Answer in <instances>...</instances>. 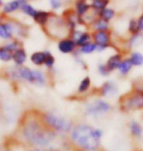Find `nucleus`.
<instances>
[{
  "label": "nucleus",
  "mask_w": 143,
  "mask_h": 151,
  "mask_svg": "<svg viewBox=\"0 0 143 151\" xmlns=\"http://www.w3.org/2000/svg\"><path fill=\"white\" fill-rule=\"evenodd\" d=\"M18 135L23 143L33 149H51L60 139L55 132L42 122L39 111H28L18 127Z\"/></svg>",
  "instance_id": "obj_1"
},
{
  "label": "nucleus",
  "mask_w": 143,
  "mask_h": 151,
  "mask_svg": "<svg viewBox=\"0 0 143 151\" xmlns=\"http://www.w3.org/2000/svg\"><path fill=\"white\" fill-rule=\"evenodd\" d=\"M103 131L86 123L75 124L68 135L69 145L78 151H101Z\"/></svg>",
  "instance_id": "obj_2"
},
{
  "label": "nucleus",
  "mask_w": 143,
  "mask_h": 151,
  "mask_svg": "<svg viewBox=\"0 0 143 151\" xmlns=\"http://www.w3.org/2000/svg\"><path fill=\"white\" fill-rule=\"evenodd\" d=\"M39 114L42 122L61 137L69 135L75 124L71 118L52 110L39 111Z\"/></svg>",
  "instance_id": "obj_3"
},
{
  "label": "nucleus",
  "mask_w": 143,
  "mask_h": 151,
  "mask_svg": "<svg viewBox=\"0 0 143 151\" xmlns=\"http://www.w3.org/2000/svg\"><path fill=\"white\" fill-rule=\"evenodd\" d=\"M42 29L45 32V35H48L51 39L57 41L59 39L69 37L70 35V29L64 18L61 15H58L52 11H51V16L46 26L43 27Z\"/></svg>",
  "instance_id": "obj_4"
},
{
  "label": "nucleus",
  "mask_w": 143,
  "mask_h": 151,
  "mask_svg": "<svg viewBox=\"0 0 143 151\" xmlns=\"http://www.w3.org/2000/svg\"><path fill=\"white\" fill-rule=\"evenodd\" d=\"M114 107L106 99L95 97L84 105L83 114L86 118L93 120H101L110 115Z\"/></svg>",
  "instance_id": "obj_5"
},
{
  "label": "nucleus",
  "mask_w": 143,
  "mask_h": 151,
  "mask_svg": "<svg viewBox=\"0 0 143 151\" xmlns=\"http://www.w3.org/2000/svg\"><path fill=\"white\" fill-rule=\"evenodd\" d=\"M119 110L124 114H130L143 110V94L130 89L121 95L118 100Z\"/></svg>",
  "instance_id": "obj_6"
},
{
  "label": "nucleus",
  "mask_w": 143,
  "mask_h": 151,
  "mask_svg": "<svg viewBox=\"0 0 143 151\" xmlns=\"http://www.w3.org/2000/svg\"><path fill=\"white\" fill-rule=\"evenodd\" d=\"M92 42L96 45L97 52H102L113 46V35L110 32H91Z\"/></svg>",
  "instance_id": "obj_7"
},
{
  "label": "nucleus",
  "mask_w": 143,
  "mask_h": 151,
  "mask_svg": "<svg viewBox=\"0 0 143 151\" xmlns=\"http://www.w3.org/2000/svg\"><path fill=\"white\" fill-rule=\"evenodd\" d=\"M96 93L98 97L103 99L114 97L119 93V86L115 81L107 80L96 89Z\"/></svg>",
  "instance_id": "obj_8"
},
{
  "label": "nucleus",
  "mask_w": 143,
  "mask_h": 151,
  "mask_svg": "<svg viewBox=\"0 0 143 151\" xmlns=\"http://www.w3.org/2000/svg\"><path fill=\"white\" fill-rule=\"evenodd\" d=\"M57 49L62 54H66V55L72 54L73 55L75 51L78 49V47L75 45V42L71 37H67L57 41Z\"/></svg>",
  "instance_id": "obj_9"
},
{
  "label": "nucleus",
  "mask_w": 143,
  "mask_h": 151,
  "mask_svg": "<svg viewBox=\"0 0 143 151\" xmlns=\"http://www.w3.org/2000/svg\"><path fill=\"white\" fill-rule=\"evenodd\" d=\"M15 37V25L11 21L0 24V38L3 40H12Z\"/></svg>",
  "instance_id": "obj_10"
},
{
  "label": "nucleus",
  "mask_w": 143,
  "mask_h": 151,
  "mask_svg": "<svg viewBox=\"0 0 143 151\" xmlns=\"http://www.w3.org/2000/svg\"><path fill=\"white\" fill-rule=\"evenodd\" d=\"M123 59H124V53L121 51H119V52H116L114 54H112L111 56H109L107 61L105 62L109 72L113 73L115 71H118Z\"/></svg>",
  "instance_id": "obj_11"
},
{
  "label": "nucleus",
  "mask_w": 143,
  "mask_h": 151,
  "mask_svg": "<svg viewBox=\"0 0 143 151\" xmlns=\"http://www.w3.org/2000/svg\"><path fill=\"white\" fill-rule=\"evenodd\" d=\"M73 8H74V11L75 15H77V17L81 18L90 11L91 6L86 0H78V1H75Z\"/></svg>",
  "instance_id": "obj_12"
},
{
  "label": "nucleus",
  "mask_w": 143,
  "mask_h": 151,
  "mask_svg": "<svg viewBox=\"0 0 143 151\" xmlns=\"http://www.w3.org/2000/svg\"><path fill=\"white\" fill-rule=\"evenodd\" d=\"M27 60H28V53H27V51L24 47H20L19 49H17L15 52H13L12 61L14 62L16 67L24 66L27 62Z\"/></svg>",
  "instance_id": "obj_13"
},
{
  "label": "nucleus",
  "mask_w": 143,
  "mask_h": 151,
  "mask_svg": "<svg viewBox=\"0 0 143 151\" xmlns=\"http://www.w3.org/2000/svg\"><path fill=\"white\" fill-rule=\"evenodd\" d=\"M129 129L130 135L134 139H141L143 137V126L138 121L130 120V122L129 123Z\"/></svg>",
  "instance_id": "obj_14"
},
{
  "label": "nucleus",
  "mask_w": 143,
  "mask_h": 151,
  "mask_svg": "<svg viewBox=\"0 0 143 151\" xmlns=\"http://www.w3.org/2000/svg\"><path fill=\"white\" fill-rule=\"evenodd\" d=\"M143 43V32H138L137 35H129V37L126 40V49L132 52L134 48H137L138 46Z\"/></svg>",
  "instance_id": "obj_15"
},
{
  "label": "nucleus",
  "mask_w": 143,
  "mask_h": 151,
  "mask_svg": "<svg viewBox=\"0 0 143 151\" xmlns=\"http://www.w3.org/2000/svg\"><path fill=\"white\" fill-rule=\"evenodd\" d=\"M24 1L25 0H12V1L4 3L2 6V13L5 15H9L21 10V6H22Z\"/></svg>",
  "instance_id": "obj_16"
},
{
  "label": "nucleus",
  "mask_w": 143,
  "mask_h": 151,
  "mask_svg": "<svg viewBox=\"0 0 143 151\" xmlns=\"http://www.w3.org/2000/svg\"><path fill=\"white\" fill-rule=\"evenodd\" d=\"M51 16V11H44V10H37L34 15V17L32 18V20L37 24L38 26L41 27V29L43 27L46 26V24L49 20Z\"/></svg>",
  "instance_id": "obj_17"
},
{
  "label": "nucleus",
  "mask_w": 143,
  "mask_h": 151,
  "mask_svg": "<svg viewBox=\"0 0 143 151\" xmlns=\"http://www.w3.org/2000/svg\"><path fill=\"white\" fill-rule=\"evenodd\" d=\"M91 86H92V81H91V78L89 76H86L83 80L80 81L77 88V93L78 95H84L86 94L88 91H90Z\"/></svg>",
  "instance_id": "obj_18"
},
{
  "label": "nucleus",
  "mask_w": 143,
  "mask_h": 151,
  "mask_svg": "<svg viewBox=\"0 0 143 151\" xmlns=\"http://www.w3.org/2000/svg\"><path fill=\"white\" fill-rule=\"evenodd\" d=\"M89 29H91V32H110L111 26H110V23L98 18V19H96L95 22L90 26Z\"/></svg>",
  "instance_id": "obj_19"
},
{
  "label": "nucleus",
  "mask_w": 143,
  "mask_h": 151,
  "mask_svg": "<svg viewBox=\"0 0 143 151\" xmlns=\"http://www.w3.org/2000/svg\"><path fill=\"white\" fill-rule=\"evenodd\" d=\"M29 60L32 65L36 66V67H42V66H44L45 52L44 51H35V52L32 53Z\"/></svg>",
  "instance_id": "obj_20"
},
{
  "label": "nucleus",
  "mask_w": 143,
  "mask_h": 151,
  "mask_svg": "<svg viewBox=\"0 0 143 151\" xmlns=\"http://www.w3.org/2000/svg\"><path fill=\"white\" fill-rule=\"evenodd\" d=\"M133 69V66L132 64V62H130V60L129 59V57H126V58L123 59V61H121L120 67L118 69V72L119 74L121 76H123V77H126V76H129L130 72L132 71Z\"/></svg>",
  "instance_id": "obj_21"
},
{
  "label": "nucleus",
  "mask_w": 143,
  "mask_h": 151,
  "mask_svg": "<svg viewBox=\"0 0 143 151\" xmlns=\"http://www.w3.org/2000/svg\"><path fill=\"white\" fill-rule=\"evenodd\" d=\"M116 16H117V11H116L114 8H111V7H107V8H105L104 10L98 12L99 19L104 20L108 23H110L112 20H114Z\"/></svg>",
  "instance_id": "obj_22"
},
{
  "label": "nucleus",
  "mask_w": 143,
  "mask_h": 151,
  "mask_svg": "<svg viewBox=\"0 0 143 151\" xmlns=\"http://www.w3.org/2000/svg\"><path fill=\"white\" fill-rule=\"evenodd\" d=\"M129 59L130 60L133 67H141L143 66V53L137 50H133L129 52Z\"/></svg>",
  "instance_id": "obj_23"
},
{
  "label": "nucleus",
  "mask_w": 143,
  "mask_h": 151,
  "mask_svg": "<svg viewBox=\"0 0 143 151\" xmlns=\"http://www.w3.org/2000/svg\"><path fill=\"white\" fill-rule=\"evenodd\" d=\"M91 41H92V37H91V32L89 31H83L80 34V37L75 40V45H77L78 48L83 46V45L89 43Z\"/></svg>",
  "instance_id": "obj_24"
},
{
  "label": "nucleus",
  "mask_w": 143,
  "mask_h": 151,
  "mask_svg": "<svg viewBox=\"0 0 143 151\" xmlns=\"http://www.w3.org/2000/svg\"><path fill=\"white\" fill-rule=\"evenodd\" d=\"M45 52V61H44V67L49 72L54 71V66H55V56L50 50H44Z\"/></svg>",
  "instance_id": "obj_25"
},
{
  "label": "nucleus",
  "mask_w": 143,
  "mask_h": 151,
  "mask_svg": "<svg viewBox=\"0 0 143 151\" xmlns=\"http://www.w3.org/2000/svg\"><path fill=\"white\" fill-rule=\"evenodd\" d=\"M89 4L94 11L100 12V11L104 10L105 8L109 7L110 1H109V0H92Z\"/></svg>",
  "instance_id": "obj_26"
},
{
  "label": "nucleus",
  "mask_w": 143,
  "mask_h": 151,
  "mask_svg": "<svg viewBox=\"0 0 143 151\" xmlns=\"http://www.w3.org/2000/svg\"><path fill=\"white\" fill-rule=\"evenodd\" d=\"M24 14L27 15L28 17H30V18H33L34 17V15L36 13V11H37V9H35L32 4H29V1H24V3L21 6V10Z\"/></svg>",
  "instance_id": "obj_27"
},
{
  "label": "nucleus",
  "mask_w": 143,
  "mask_h": 151,
  "mask_svg": "<svg viewBox=\"0 0 143 151\" xmlns=\"http://www.w3.org/2000/svg\"><path fill=\"white\" fill-rule=\"evenodd\" d=\"M78 52L80 53L81 56L83 55H90V54L96 52L97 47H96V45L91 41V42H89V43H87L86 45H83V46L78 48Z\"/></svg>",
  "instance_id": "obj_28"
},
{
  "label": "nucleus",
  "mask_w": 143,
  "mask_h": 151,
  "mask_svg": "<svg viewBox=\"0 0 143 151\" xmlns=\"http://www.w3.org/2000/svg\"><path fill=\"white\" fill-rule=\"evenodd\" d=\"M127 31H129V35H137L139 32V28H138V23H137V19L136 18H130L129 21V25H127Z\"/></svg>",
  "instance_id": "obj_29"
},
{
  "label": "nucleus",
  "mask_w": 143,
  "mask_h": 151,
  "mask_svg": "<svg viewBox=\"0 0 143 151\" xmlns=\"http://www.w3.org/2000/svg\"><path fill=\"white\" fill-rule=\"evenodd\" d=\"M12 55H13V53L9 51L4 45H0V60L2 62L8 63L12 61Z\"/></svg>",
  "instance_id": "obj_30"
},
{
  "label": "nucleus",
  "mask_w": 143,
  "mask_h": 151,
  "mask_svg": "<svg viewBox=\"0 0 143 151\" xmlns=\"http://www.w3.org/2000/svg\"><path fill=\"white\" fill-rule=\"evenodd\" d=\"M97 72H98V74L101 76V77H108V76H110V72H109L107 66H106L105 63H99L98 65H97Z\"/></svg>",
  "instance_id": "obj_31"
},
{
  "label": "nucleus",
  "mask_w": 143,
  "mask_h": 151,
  "mask_svg": "<svg viewBox=\"0 0 143 151\" xmlns=\"http://www.w3.org/2000/svg\"><path fill=\"white\" fill-rule=\"evenodd\" d=\"M49 5L51 9H52V12H54V11L60 10V9L63 7V2L60 1V0H50Z\"/></svg>",
  "instance_id": "obj_32"
},
{
  "label": "nucleus",
  "mask_w": 143,
  "mask_h": 151,
  "mask_svg": "<svg viewBox=\"0 0 143 151\" xmlns=\"http://www.w3.org/2000/svg\"><path fill=\"white\" fill-rule=\"evenodd\" d=\"M137 23H138L139 32H143V12L138 16V18H137Z\"/></svg>",
  "instance_id": "obj_33"
},
{
  "label": "nucleus",
  "mask_w": 143,
  "mask_h": 151,
  "mask_svg": "<svg viewBox=\"0 0 143 151\" xmlns=\"http://www.w3.org/2000/svg\"><path fill=\"white\" fill-rule=\"evenodd\" d=\"M30 151H60V150L56 148H51V149H32Z\"/></svg>",
  "instance_id": "obj_34"
},
{
  "label": "nucleus",
  "mask_w": 143,
  "mask_h": 151,
  "mask_svg": "<svg viewBox=\"0 0 143 151\" xmlns=\"http://www.w3.org/2000/svg\"><path fill=\"white\" fill-rule=\"evenodd\" d=\"M3 121V111L1 110V108H0V123H1Z\"/></svg>",
  "instance_id": "obj_35"
},
{
  "label": "nucleus",
  "mask_w": 143,
  "mask_h": 151,
  "mask_svg": "<svg viewBox=\"0 0 143 151\" xmlns=\"http://www.w3.org/2000/svg\"><path fill=\"white\" fill-rule=\"evenodd\" d=\"M3 22V18H2V15L0 14V24H1Z\"/></svg>",
  "instance_id": "obj_36"
},
{
  "label": "nucleus",
  "mask_w": 143,
  "mask_h": 151,
  "mask_svg": "<svg viewBox=\"0 0 143 151\" xmlns=\"http://www.w3.org/2000/svg\"><path fill=\"white\" fill-rule=\"evenodd\" d=\"M0 151H10V150L7 148H3V149H0Z\"/></svg>",
  "instance_id": "obj_37"
},
{
  "label": "nucleus",
  "mask_w": 143,
  "mask_h": 151,
  "mask_svg": "<svg viewBox=\"0 0 143 151\" xmlns=\"http://www.w3.org/2000/svg\"><path fill=\"white\" fill-rule=\"evenodd\" d=\"M3 4H4V3H3V1H2V0H0V7H1V6H3Z\"/></svg>",
  "instance_id": "obj_38"
},
{
  "label": "nucleus",
  "mask_w": 143,
  "mask_h": 151,
  "mask_svg": "<svg viewBox=\"0 0 143 151\" xmlns=\"http://www.w3.org/2000/svg\"><path fill=\"white\" fill-rule=\"evenodd\" d=\"M101 151H106V150H103V149H102V150H101Z\"/></svg>",
  "instance_id": "obj_39"
}]
</instances>
